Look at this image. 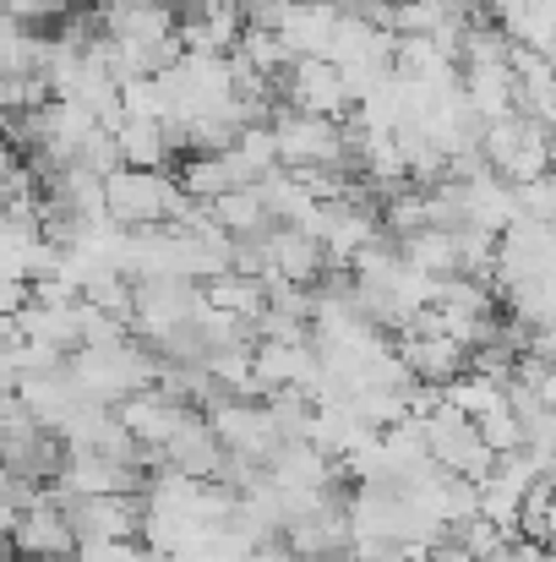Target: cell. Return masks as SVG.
<instances>
[{"mask_svg": "<svg viewBox=\"0 0 556 562\" xmlns=\"http://www.w3.org/2000/svg\"><path fill=\"white\" fill-rule=\"evenodd\" d=\"M202 306L257 328V317L268 312V284H262L257 273H235V268H229V273H218V279L202 284Z\"/></svg>", "mask_w": 556, "mask_h": 562, "instance_id": "cell-16", "label": "cell"}, {"mask_svg": "<svg viewBox=\"0 0 556 562\" xmlns=\"http://www.w3.org/2000/svg\"><path fill=\"white\" fill-rule=\"evenodd\" d=\"M159 464H164V470H175V475H185V481H224V470H229V453H224V442L213 437L207 415L196 409L181 431H175V437L159 448Z\"/></svg>", "mask_w": 556, "mask_h": 562, "instance_id": "cell-11", "label": "cell"}, {"mask_svg": "<svg viewBox=\"0 0 556 562\" xmlns=\"http://www.w3.org/2000/svg\"><path fill=\"white\" fill-rule=\"evenodd\" d=\"M27 306H33V284H27V279H5V273H0V323H16Z\"/></svg>", "mask_w": 556, "mask_h": 562, "instance_id": "cell-25", "label": "cell"}, {"mask_svg": "<svg viewBox=\"0 0 556 562\" xmlns=\"http://www.w3.org/2000/svg\"><path fill=\"white\" fill-rule=\"evenodd\" d=\"M436 312H458V317H502V295H497L491 279L453 273V279H436Z\"/></svg>", "mask_w": 556, "mask_h": 562, "instance_id": "cell-20", "label": "cell"}, {"mask_svg": "<svg viewBox=\"0 0 556 562\" xmlns=\"http://www.w3.org/2000/svg\"><path fill=\"white\" fill-rule=\"evenodd\" d=\"M480 154L491 165L497 181L508 187H530L541 176H552V132L530 115H502L480 132Z\"/></svg>", "mask_w": 556, "mask_h": 562, "instance_id": "cell-2", "label": "cell"}, {"mask_svg": "<svg viewBox=\"0 0 556 562\" xmlns=\"http://www.w3.org/2000/svg\"><path fill=\"white\" fill-rule=\"evenodd\" d=\"M393 345H398V361L409 367V376H415V382H425V387H447V382H458V376L469 372V350H464V345H453L447 334L425 328L420 317H415Z\"/></svg>", "mask_w": 556, "mask_h": 562, "instance_id": "cell-10", "label": "cell"}, {"mask_svg": "<svg viewBox=\"0 0 556 562\" xmlns=\"http://www.w3.org/2000/svg\"><path fill=\"white\" fill-rule=\"evenodd\" d=\"M339 16H344V5H306V0H284V5H279L273 33L284 38V49H290L295 60H328V44H333Z\"/></svg>", "mask_w": 556, "mask_h": 562, "instance_id": "cell-14", "label": "cell"}, {"mask_svg": "<svg viewBox=\"0 0 556 562\" xmlns=\"http://www.w3.org/2000/svg\"><path fill=\"white\" fill-rule=\"evenodd\" d=\"M513 207H519L524 224H546V229H556V170L541 176V181H530V187H513Z\"/></svg>", "mask_w": 556, "mask_h": 562, "instance_id": "cell-23", "label": "cell"}, {"mask_svg": "<svg viewBox=\"0 0 556 562\" xmlns=\"http://www.w3.org/2000/svg\"><path fill=\"white\" fill-rule=\"evenodd\" d=\"M535 393H541V404H546V409H552V415H556V367H552V372H546V382H541Z\"/></svg>", "mask_w": 556, "mask_h": 562, "instance_id": "cell-29", "label": "cell"}, {"mask_svg": "<svg viewBox=\"0 0 556 562\" xmlns=\"http://www.w3.org/2000/svg\"><path fill=\"white\" fill-rule=\"evenodd\" d=\"M202 415H207L213 437L224 442V453L240 459V464H262V470H268V459L284 448L268 398H218V404H207Z\"/></svg>", "mask_w": 556, "mask_h": 562, "instance_id": "cell-3", "label": "cell"}, {"mask_svg": "<svg viewBox=\"0 0 556 562\" xmlns=\"http://www.w3.org/2000/svg\"><path fill=\"white\" fill-rule=\"evenodd\" d=\"M404 246V262L415 268V273H425V279H453V273H464L458 268V235L453 229H415L409 240H398Z\"/></svg>", "mask_w": 556, "mask_h": 562, "instance_id": "cell-19", "label": "cell"}, {"mask_svg": "<svg viewBox=\"0 0 556 562\" xmlns=\"http://www.w3.org/2000/svg\"><path fill=\"white\" fill-rule=\"evenodd\" d=\"M11 552H16L22 562H66L71 552H77L71 514H66V503H60L49 486H38V492L27 497V508L16 514Z\"/></svg>", "mask_w": 556, "mask_h": 562, "instance_id": "cell-7", "label": "cell"}, {"mask_svg": "<svg viewBox=\"0 0 556 562\" xmlns=\"http://www.w3.org/2000/svg\"><path fill=\"white\" fill-rule=\"evenodd\" d=\"M77 541H143V497H77L66 503Z\"/></svg>", "mask_w": 556, "mask_h": 562, "instance_id": "cell-12", "label": "cell"}, {"mask_svg": "<svg viewBox=\"0 0 556 562\" xmlns=\"http://www.w3.org/2000/svg\"><path fill=\"white\" fill-rule=\"evenodd\" d=\"M355 562H420L415 552H404V547H382V552H361Z\"/></svg>", "mask_w": 556, "mask_h": 562, "instance_id": "cell-28", "label": "cell"}, {"mask_svg": "<svg viewBox=\"0 0 556 562\" xmlns=\"http://www.w3.org/2000/svg\"><path fill=\"white\" fill-rule=\"evenodd\" d=\"M104 207L121 229H164L191 213V196L159 170H115L104 181Z\"/></svg>", "mask_w": 556, "mask_h": 562, "instance_id": "cell-1", "label": "cell"}, {"mask_svg": "<svg viewBox=\"0 0 556 562\" xmlns=\"http://www.w3.org/2000/svg\"><path fill=\"white\" fill-rule=\"evenodd\" d=\"M541 558H546V547H535V541L513 536V541H508V547H502V552H497L491 562H541Z\"/></svg>", "mask_w": 556, "mask_h": 562, "instance_id": "cell-26", "label": "cell"}, {"mask_svg": "<svg viewBox=\"0 0 556 562\" xmlns=\"http://www.w3.org/2000/svg\"><path fill=\"white\" fill-rule=\"evenodd\" d=\"M115 415L126 420V431L148 448V453H159L175 431H181L185 420L196 415L191 404H181L175 393H164V387H143V393H132L126 404H115Z\"/></svg>", "mask_w": 556, "mask_h": 562, "instance_id": "cell-13", "label": "cell"}, {"mask_svg": "<svg viewBox=\"0 0 556 562\" xmlns=\"http://www.w3.org/2000/svg\"><path fill=\"white\" fill-rule=\"evenodd\" d=\"M207 213H213V224H218L229 240H262V235L273 229V213L262 207L257 187H235L229 196H218Z\"/></svg>", "mask_w": 556, "mask_h": 562, "instance_id": "cell-17", "label": "cell"}, {"mask_svg": "<svg viewBox=\"0 0 556 562\" xmlns=\"http://www.w3.org/2000/svg\"><path fill=\"white\" fill-rule=\"evenodd\" d=\"M5 154H11V143H5V132H0V159H5Z\"/></svg>", "mask_w": 556, "mask_h": 562, "instance_id": "cell-31", "label": "cell"}, {"mask_svg": "<svg viewBox=\"0 0 556 562\" xmlns=\"http://www.w3.org/2000/svg\"><path fill=\"white\" fill-rule=\"evenodd\" d=\"M458 82H464L469 110H475L486 126L502 121V115H519V82H513V66H508V60H502V66H464Z\"/></svg>", "mask_w": 556, "mask_h": 562, "instance_id": "cell-15", "label": "cell"}, {"mask_svg": "<svg viewBox=\"0 0 556 562\" xmlns=\"http://www.w3.org/2000/svg\"><path fill=\"white\" fill-rule=\"evenodd\" d=\"M420 426H425V448H431V464H436V470H447V475H458V481H475V486L497 470V453L486 448L480 426L464 420L458 409L436 404V415H425Z\"/></svg>", "mask_w": 556, "mask_h": 562, "instance_id": "cell-6", "label": "cell"}, {"mask_svg": "<svg viewBox=\"0 0 556 562\" xmlns=\"http://www.w3.org/2000/svg\"><path fill=\"white\" fill-rule=\"evenodd\" d=\"M240 562H300V558H295L284 541H273V547H257V552H246Z\"/></svg>", "mask_w": 556, "mask_h": 562, "instance_id": "cell-27", "label": "cell"}, {"mask_svg": "<svg viewBox=\"0 0 556 562\" xmlns=\"http://www.w3.org/2000/svg\"><path fill=\"white\" fill-rule=\"evenodd\" d=\"M339 562H355V558H339Z\"/></svg>", "mask_w": 556, "mask_h": 562, "instance_id": "cell-33", "label": "cell"}, {"mask_svg": "<svg viewBox=\"0 0 556 562\" xmlns=\"http://www.w3.org/2000/svg\"><path fill=\"white\" fill-rule=\"evenodd\" d=\"M306 5H339V0H306Z\"/></svg>", "mask_w": 556, "mask_h": 562, "instance_id": "cell-32", "label": "cell"}, {"mask_svg": "<svg viewBox=\"0 0 556 562\" xmlns=\"http://www.w3.org/2000/svg\"><path fill=\"white\" fill-rule=\"evenodd\" d=\"M284 547L300 562H339L355 552V530H350V492H328L311 508H300L284 525Z\"/></svg>", "mask_w": 556, "mask_h": 562, "instance_id": "cell-5", "label": "cell"}, {"mask_svg": "<svg viewBox=\"0 0 556 562\" xmlns=\"http://www.w3.org/2000/svg\"><path fill=\"white\" fill-rule=\"evenodd\" d=\"M115 143H121V170H159L164 176V165L175 154L170 148V132L159 121H121Z\"/></svg>", "mask_w": 556, "mask_h": 562, "instance_id": "cell-18", "label": "cell"}, {"mask_svg": "<svg viewBox=\"0 0 556 562\" xmlns=\"http://www.w3.org/2000/svg\"><path fill=\"white\" fill-rule=\"evenodd\" d=\"M273 143L284 170H344V121L300 115V110H273Z\"/></svg>", "mask_w": 556, "mask_h": 562, "instance_id": "cell-4", "label": "cell"}, {"mask_svg": "<svg viewBox=\"0 0 556 562\" xmlns=\"http://www.w3.org/2000/svg\"><path fill=\"white\" fill-rule=\"evenodd\" d=\"M442 404H447V409H458L464 420H480V415L502 409V404H508V393H502V382H486V376L464 372L458 382H447V387H442Z\"/></svg>", "mask_w": 556, "mask_h": 562, "instance_id": "cell-22", "label": "cell"}, {"mask_svg": "<svg viewBox=\"0 0 556 562\" xmlns=\"http://www.w3.org/2000/svg\"><path fill=\"white\" fill-rule=\"evenodd\" d=\"M268 5H279V0H235L240 16H257V11H268Z\"/></svg>", "mask_w": 556, "mask_h": 562, "instance_id": "cell-30", "label": "cell"}, {"mask_svg": "<svg viewBox=\"0 0 556 562\" xmlns=\"http://www.w3.org/2000/svg\"><path fill=\"white\" fill-rule=\"evenodd\" d=\"M257 251H262V279H284V284H295V290H317V284L333 273L322 240H317L311 229H300V224H273V229L257 240Z\"/></svg>", "mask_w": 556, "mask_h": 562, "instance_id": "cell-8", "label": "cell"}, {"mask_svg": "<svg viewBox=\"0 0 556 562\" xmlns=\"http://www.w3.org/2000/svg\"><path fill=\"white\" fill-rule=\"evenodd\" d=\"M279 93H284V110H300V115H322V121H350L355 115L344 71L333 60H295L279 77Z\"/></svg>", "mask_w": 556, "mask_h": 562, "instance_id": "cell-9", "label": "cell"}, {"mask_svg": "<svg viewBox=\"0 0 556 562\" xmlns=\"http://www.w3.org/2000/svg\"><path fill=\"white\" fill-rule=\"evenodd\" d=\"M235 187H246L240 176H235V165H229V154H191L181 170V191L191 202H202V207H213L218 196H229Z\"/></svg>", "mask_w": 556, "mask_h": 562, "instance_id": "cell-21", "label": "cell"}, {"mask_svg": "<svg viewBox=\"0 0 556 562\" xmlns=\"http://www.w3.org/2000/svg\"><path fill=\"white\" fill-rule=\"evenodd\" d=\"M38 486H27V481H16L5 464H0V541H11V530H16V514L27 508V497H33Z\"/></svg>", "mask_w": 556, "mask_h": 562, "instance_id": "cell-24", "label": "cell"}]
</instances>
